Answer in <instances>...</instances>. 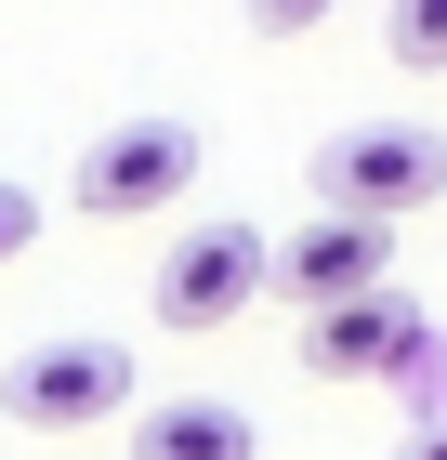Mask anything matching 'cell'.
Returning a JSON list of instances; mask_svg holds the SVG:
<instances>
[{"label":"cell","instance_id":"cell-1","mask_svg":"<svg viewBox=\"0 0 447 460\" xmlns=\"http://www.w3.org/2000/svg\"><path fill=\"white\" fill-rule=\"evenodd\" d=\"M303 198L316 211H369V224L434 211L447 198V132L434 119H343V132L303 158Z\"/></svg>","mask_w":447,"mask_h":460},{"label":"cell","instance_id":"cell-2","mask_svg":"<svg viewBox=\"0 0 447 460\" xmlns=\"http://www.w3.org/2000/svg\"><path fill=\"white\" fill-rule=\"evenodd\" d=\"M132 342L119 329H53V342H27L13 368H0V421L27 434H93V421H132Z\"/></svg>","mask_w":447,"mask_h":460},{"label":"cell","instance_id":"cell-3","mask_svg":"<svg viewBox=\"0 0 447 460\" xmlns=\"http://www.w3.org/2000/svg\"><path fill=\"white\" fill-rule=\"evenodd\" d=\"M198 158H210L198 119H158V106H145V119H105V132L79 145V184H67V198L93 224H145V211H172V198H198Z\"/></svg>","mask_w":447,"mask_h":460},{"label":"cell","instance_id":"cell-4","mask_svg":"<svg viewBox=\"0 0 447 460\" xmlns=\"http://www.w3.org/2000/svg\"><path fill=\"white\" fill-rule=\"evenodd\" d=\"M264 224H237V211H198L172 250H158V329H224V316H250L264 303Z\"/></svg>","mask_w":447,"mask_h":460},{"label":"cell","instance_id":"cell-5","mask_svg":"<svg viewBox=\"0 0 447 460\" xmlns=\"http://www.w3.org/2000/svg\"><path fill=\"white\" fill-rule=\"evenodd\" d=\"M395 277V224H369V211H316V224H290V237L264 250V303H355V289H381Z\"/></svg>","mask_w":447,"mask_h":460},{"label":"cell","instance_id":"cell-6","mask_svg":"<svg viewBox=\"0 0 447 460\" xmlns=\"http://www.w3.org/2000/svg\"><path fill=\"white\" fill-rule=\"evenodd\" d=\"M421 355H434V329H421V303L395 277L303 316V368H316V382H395V368H421Z\"/></svg>","mask_w":447,"mask_h":460},{"label":"cell","instance_id":"cell-7","mask_svg":"<svg viewBox=\"0 0 447 460\" xmlns=\"http://www.w3.org/2000/svg\"><path fill=\"white\" fill-rule=\"evenodd\" d=\"M132 460H264L237 394H172V408H132Z\"/></svg>","mask_w":447,"mask_h":460},{"label":"cell","instance_id":"cell-8","mask_svg":"<svg viewBox=\"0 0 447 460\" xmlns=\"http://www.w3.org/2000/svg\"><path fill=\"white\" fill-rule=\"evenodd\" d=\"M381 53L408 79H447V0H395V13H381Z\"/></svg>","mask_w":447,"mask_h":460},{"label":"cell","instance_id":"cell-9","mask_svg":"<svg viewBox=\"0 0 447 460\" xmlns=\"http://www.w3.org/2000/svg\"><path fill=\"white\" fill-rule=\"evenodd\" d=\"M27 250H40V198H27V184H0V263H27Z\"/></svg>","mask_w":447,"mask_h":460},{"label":"cell","instance_id":"cell-10","mask_svg":"<svg viewBox=\"0 0 447 460\" xmlns=\"http://www.w3.org/2000/svg\"><path fill=\"white\" fill-rule=\"evenodd\" d=\"M250 27H264V40H303V27H329V0H250Z\"/></svg>","mask_w":447,"mask_h":460},{"label":"cell","instance_id":"cell-11","mask_svg":"<svg viewBox=\"0 0 447 460\" xmlns=\"http://www.w3.org/2000/svg\"><path fill=\"white\" fill-rule=\"evenodd\" d=\"M395 460H447V421H421V434H408V447H395Z\"/></svg>","mask_w":447,"mask_h":460}]
</instances>
